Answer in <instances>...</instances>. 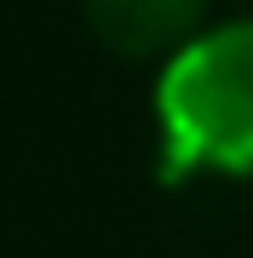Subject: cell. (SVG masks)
I'll use <instances>...</instances> for the list:
<instances>
[{
	"label": "cell",
	"mask_w": 253,
	"mask_h": 258,
	"mask_svg": "<svg viewBox=\"0 0 253 258\" xmlns=\"http://www.w3.org/2000/svg\"><path fill=\"white\" fill-rule=\"evenodd\" d=\"M156 178H253V18L184 40L156 75Z\"/></svg>",
	"instance_id": "1"
},
{
	"label": "cell",
	"mask_w": 253,
	"mask_h": 258,
	"mask_svg": "<svg viewBox=\"0 0 253 258\" xmlns=\"http://www.w3.org/2000/svg\"><path fill=\"white\" fill-rule=\"evenodd\" d=\"M207 6L213 0H81V23L115 63H167L207 29Z\"/></svg>",
	"instance_id": "2"
}]
</instances>
